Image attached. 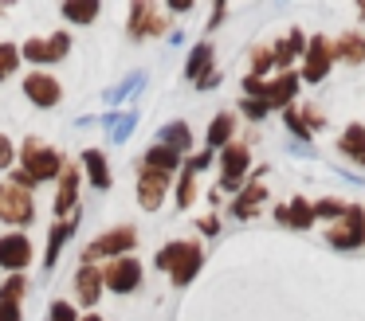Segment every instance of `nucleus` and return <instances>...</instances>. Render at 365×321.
<instances>
[{"mask_svg":"<svg viewBox=\"0 0 365 321\" xmlns=\"http://www.w3.org/2000/svg\"><path fill=\"white\" fill-rule=\"evenodd\" d=\"M161 145H169L173 153H185V149L192 145V137H189V130H185V122L165 125V133H161Z\"/></svg>","mask_w":365,"mask_h":321,"instance_id":"obj_27","label":"nucleus"},{"mask_svg":"<svg viewBox=\"0 0 365 321\" xmlns=\"http://www.w3.org/2000/svg\"><path fill=\"white\" fill-rule=\"evenodd\" d=\"M83 161H87L91 184H95V188H110V169H106V157L98 153V149H91V153H83Z\"/></svg>","mask_w":365,"mask_h":321,"instance_id":"obj_23","label":"nucleus"},{"mask_svg":"<svg viewBox=\"0 0 365 321\" xmlns=\"http://www.w3.org/2000/svg\"><path fill=\"white\" fill-rule=\"evenodd\" d=\"M216 227H220V223H216V216H205V219H200V231L216 235Z\"/></svg>","mask_w":365,"mask_h":321,"instance_id":"obj_38","label":"nucleus"},{"mask_svg":"<svg viewBox=\"0 0 365 321\" xmlns=\"http://www.w3.org/2000/svg\"><path fill=\"white\" fill-rule=\"evenodd\" d=\"M142 164H145L150 172H165V177H169V172H173L177 164H181V153H173L169 145H153L150 153H145V161H142Z\"/></svg>","mask_w":365,"mask_h":321,"instance_id":"obj_21","label":"nucleus"},{"mask_svg":"<svg viewBox=\"0 0 365 321\" xmlns=\"http://www.w3.org/2000/svg\"><path fill=\"white\" fill-rule=\"evenodd\" d=\"M338 153H346L349 161L365 164V125H349L346 133L338 137Z\"/></svg>","mask_w":365,"mask_h":321,"instance_id":"obj_20","label":"nucleus"},{"mask_svg":"<svg viewBox=\"0 0 365 321\" xmlns=\"http://www.w3.org/2000/svg\"><path fill=\"white\" fill-rule=\"evenodd\" d=\"M192 196H197V180H192V172H189V169H185L181 184H177V208H189Z\"/></svg>","mask_w":365,"mask_h":321,"instance_id":"obj_33","label":"nucleus"},{"mask_svg":"<svg viewBox=\"0 0 365 321\" xmlns=\"http://www.w3.org/2000/svg\"><path fill=\"white\" fill-rule=\"evenodd\" d=\"M20 67V47L16 43H0V78H9Z\"/></svg>","mask_w":365,"mask_h":321,"instance_id":"obj_30","label":"nucleus"},{"mask_svg":"<svg viewBox=\"0 0 365 321\" xmlns=\"http://www.w3.org/2000/svg\"><path fill=\"white\" fill-rule=\"evenodd\" d=\"M287 125H291L294 137L307 141L310 130H322V114L314 106H287Z\"/></svg>","mask_w":365,"mask_h":321,"instance_id":"obj_17","label":"nucleus"},{"mask_svg":"<svg viewBox=\"0 0 365 321\" xmlns=\"http://www.w3.org/2000/svg\"><path fill=\"white\" fill-rule=\"evenodd\" d=\"M334 55H341V59H349V63H361L365 59V39H357L354 31H346V36L334 43Z\"/></svg>","mask_w":365,"mask_h":321,"instance_id":"obj_26","label":"nucleus"},{"mask_svg":"<svg viewBox=\"0 0 365 321\" xmlns=\"http://www.w3.org/2000/svg\"><path fill=\"white\" fill-rule=\"evenodd\" d=\"M75 196H79V169H75V164H63V172H59V196H56L59 216H67V211L75 208Z\"/></svg>","mask_w":365,"mask_h":321,"instance_id":"obj_18","label":"nucleus"},{"mask_svg":"<svg viewBox=\"0 0 365 321\" xmlns=\"http://www.w3.org/2000/svg\"><path fill=\"white\" fill-rule=\"evenodd\" d=\"M24 94L36 102V106H56L63 90H59V83H56L51 75H43V70H32V75L24 78Z\"/></svg>","mask_w":365,"mask_h":321,"instance_id":"obj_13","label":"nucleus"},{"mask_svg":"<svg viewBox=\"0 0 365 321\" xmlns=\"http://www.w3.org/2000/svg\"><path fill=\"white\" fill-rule=\"evenodd\" d=\"M275 219L287 227H302L307 231L310 223H314V204H307L302 196H294L291 204H283V208H275Z\"/></svg>","mask_w":365,"mask_h":321,"instance_id":"obj_16","label":"nucleus"},{"mask_svg":"<svg viewBox=\"0 0 365 321\" xmlns=\"http://www.w3.org/2000/svg\"><path fill=\"white\" fill-rule=\"evenodd\" d=\"M32 258H36V251H32V243H28L24 235H4V239H0V266L24 270Z\"/></svg>","mask_w":365,"mask_h":321,"instance_id":"obj_11","label":"nucleus"},{"mask_svg":"<svg viewBox=\"0 0 365 321\" xmlns=\"http://www.w3.org/2000/svg\"><path fill=\"white\" fill-rule=\"evenodd\" d=\"M244 114L247 117H263V114H267V106H263V102H255V98H244Z\"/></svg>","mask_w":365,"mask_h":321,"instance_id":"obj_36","label":"nucleus"},{"mask_svg":"<svg viewBox=\"0 0 365 321\" xmlns=\"http://www.w3.org/2000/svg\"><path fill=\"white\" fill-rule=\"evenodd\" d=\"M51 321H79L71 302H51Z\"/></svg>","mask_w":365,"mask_h":321,"instance_id":"obj_34","label":"nucleus"},{"mask_svg":"<svg viewBox=\"0 0 365 321\" xmlns=\"http://www.w3.org/2000/svg\"><path fill=\"white\" fill-rule=\"evenodd\" d=\"M20 161H24V172L36 180V184L63 172V157H59L56 149H48L43 141H36V137L24 141V149H20Z\"/></svg>","mask_w":365,"mask_h":321,"instance_id":"obj_2","label":"nucleus"},{"mask_svg":"<svg viewBox=\"0 0 365 321\" xmlns=\"http://www.w3.org/2000/svg\"><path fill=\"white\" fill-rule=\"evenodd\" d=\"M98 294H103V270L98 266H83L75 274V298H79V305H95Z\"/></svg>","mask_w":365,"mask_h":321,"instance_id":"obj_15","label":"nucleus"},{"mask_svg":"<svg viewBox=\"0 0 365 321\" xmlns=\"http://www.w3.org/2000/svg\"><path fill=\"white\" fill-rule=\"evenodd\" d=\"M79 321H103V317H98V313H87V317H79Z\"/></svg>","mask_w":365,"mask_h":321,"instance_id":"obj_39","label":"nucleus"},{"mask_svg":"<svg viewBox=\"0 0 365 321\" xmlns=\"http://www.w3.org/2000/svg\"><path fill=\"white\" fill-rule=\"evenodd\" d=\"M341 216H346V204L341 200H318L314 204V219H334V223H338Z\"/></svg>","mask_w":365,"mask_h":321,"instance_id":"obj_31","label":"nucleus"},{"mask_svg":"<svg viewBox=\"0 0 365 321\" xmlns=\"http://www.w3.org/2000/svg\"><path fill=\"white\" fill-rule=\"evenodd\" d=\"M28 294V278L24 274H12L4 286H0V302H12V305H20V298Z\"/></svg>","mask_w":365,"mask_h":321,"instance_id":"obj_28","label":"nucleus"},{"mask_svg":"<svg viewBox=\"0 0 365 321\" xmlns=\"http://www.w3.org/2000/svg\"><path fill=\"white\" fill-rule=\"evenodd\" d=\"M326 239H330L338 251L361 247V243H365V208H346V216L326 231Z\"/></svg>","mask_w":365,"mask_h":321,"instance_id":"obj_5","label":"nucleus"},{"mask_svg":"<svg viewBox=\"0 0 365 321\" xmlns=\"http://www.w3.org/2000/svg\"><path fill=\"white\" fill-rule=\"evenodd\" d=\"M67 51H71V36H67V31H56L51 39H28V43L20 47V55H24L28 63H59Z\"/></svg>","mask_w":365,"mask_h":321,"instance_id":"obj_7","label":"nucleus"},{"mask_svg":"<svg viewBox=\"0 0 365 321\" xmlns=\"http://www.w3.org/2000/svg\"><path fill=\"white\" fill-rule=\"evenodd\" d=\"M165 188H169V177H165V172L142 169V180H138V204H142L145 211H158L161 200H165Z\"/></svg>","mask_w":365,"mask_h":321,"instance_id":"obj_12","label":"nucleus"},{"mask_svg":"<svg viewBox=\"0 0 365 321\" xmlns=\"http://www.w3.org/2000/svg\"><path fill=\"white\" fill-rule=\"evenodd\" d=\"M134 247H138V231H134V227H114V231L91 239L87 251H83V258H87V266H95V258H122L126 251H134Z\"/></svg>","mask_w":365,"mask_h":321,"instance_id":"obj_3","label":"nucleus"},{"mask_svg":"<svg viewBox=\"0 0 365 321\" xmlns=\"http://www.w3.org/2000/svg\"><path fill=\"white\" fill-rule=\"evenodd\" d=\"M200 263H205V255H200L197 243H169L165 251H158V270H169L177 286H189Z\"/></svg>","mask_w":365,"mask_h":321,"instance_id":"obj_1","label":"nucleus"},{"mask_svg":"<svg viewBox=\"0 0 365 321\" xmlns=\"http://www.w3.org/2000/svg\"><path fill=\"white\" fill-rule=\"evenodd\" d=\"M232 125H236V117L232 114H216L212 125H208V153L220 145H232Z\"/></svg>","mask_w":365,"mask_h":321,"instance_id":"obj_22","label":"nucleus"},{"mask_svg":"<svg viewBox=\"0 0 365 321\" xmlns=\"http://www.w3.org/2000/svg\"><path fill=\"white\" fill-rule=\"evenodd\" d=\"M0 321H20V305H12V302H0Z\"/></svg>","mask_w":365,"mask_h":321,"instance_id":"obj_37","label":"nucleus"},{"mask_svg":"<svg viewBox=\"0 0 365 321\" xmlns=\"http://www.w3.org/2000/svg\"><path fill=\"white\" fill-rule=\"evenodd\" d=\"M32 216H36V200L28 188L0 184V219L4 223H32Z\"/></svg>","mask_w":365,"mask_h":321,"instance_id":"obj_4","label":"nucleus"},{"mask_svg":"<svg viewBox=\"0 0 365 321\" xmlns=\"http://www.w3.org/2000/svg\"><path fill=\"white\" fill-rule=\"evenodd\" d=\"M271 67H275V55H271V47H259V51L252 55V78H263Z\"/></svg>","mask_w":365,"mask_h":321,"instance_id":"obj_32","label":"nucleus"},{"mask_svg":"<svg viewBox=\"0 0 365 321\" xmlns=\"http://www.w3.org/2000/svg\"><path fill=\"white\" fill-rule=\"evenodd\" d=\"M330 63H334V43L326 36H314L307 43V63H302V78L307 83H322L330 75Z\"/></svg>","mask_w":365,"mask_h":321,"instance_id":"obj_8","label":"nucleus"},{"mask_svg":"<svg viewBox=\"0 0 365 321\" xmlns=\"http://www.w3.org/2000/svg\"><path fill=\"white\" fill-rule=\"evenodd\" d=\"M220 164H224V172H220V188L236 192L240 180H244V172H247V164H252V157H247V145H236V141H232V145H224Z\"/></svg>","mask_w":365,"mask_h":321,"instance_id":"obj_10","label":"nucleus"},{"mask_svg":"<svg viewBox=\"0 0 365 321\" xmlns=\"http://www.w3.org/2000/svg\"><path fill=\"white\" fill-rule=\"evenodd\" d=\"M208 63H212V43H197V47H192V55H189V67H185V75L200 83V78L208 75Z\"/></svg>","mask_w":365,"mask_h":321,"instance_id":"obj_24","label":"nucleus"},{"mask_svg":"<svg viewBox=\"0 0 365 321\" xmlns=\"http://www.w3.org/2000/svg\"><path fill=\"white\" fill-rule=\"evenodd\" d=\"M12 161H16V149H12V141L0 133V169H9Z\"/></svg>","mask_w":365,"mask_h":321,"instance_id":"obj_35","label":"nucleus"},{"mask_svg":"<svg viewBox=\"0 0 365 321\" xmlns=\"http://www.w3.org/2000/svg\"><path fill=\"white\" fill-rule=\"evenodd\" d=\"M63 16L75 20V23H87V20L98 16V0H87V4H63Z\"/></svg>","mask_w":365,"mask_h":321,"instance_id":"obj_29","label":"nucleus"},{"mask_svg":"<svg viewBox=\"0 0 365 321\" xmlns=\"http://www.w3.org/2000/svg\"><path fill=\"white\" fill-rule=\"evenodd\" d=\"M158 31H165V12L150 0H138L130 8V36L142 39V36H158Z\"/></svg>","mask_w":365,"mask_h":321,"instance_id":"obj_9","label":"nucleus"},{"mask_svg":"<svg viewBox=\"0 0 365 321\" xmlns=\"http://www.w3.org/2000/svg\"><path fill=\"white\" fill-rule=\"evenodd\" d=\"M75 231V219H59V223L56 227H51V239H48V255H43V263H56V258H59V251H63V239H67V235H71Z\"/></svg>","mask_w":365,"mask_h":321,"instance_id":"obj_25","label":"nucleus"},{"mask_svg":"<svg viewBox=\"0 0 365 321\" xmlns=\"http://www.w3.org/2000/svg\"><path fill=\"white\" fill-rule=\"evenodd\" d=\"M138 282H142V263H138L134 255L114 258L103 270V286H110L114 294H130V290H138Z\"/></svg>","mask_w":365,"mask_h":321,"instance_id":"obj_6","label":"nucleus"},{"mask_svg":"<svg viewBox=\"0 0 365 321\" xmlns=\"http://www.w3.org/2000/svg\"><path fill=\"white\" fill-rule=\"evenodd\" d=\"M294 90H299V75L294 70H283V75L275 78V83H267V90H263V106L275 110V106H291Z\"/></svg>","mask_w":365,"mask_h":321,"instance_id":"obj_14","label":"nucleus"},{"mask_svg":"<svg viewBox=\"0 0 365 321\" xmlns=\"http://www.w3.org/2000/svg\"><path fill=\"white\" fill-rule=\"evenodd\" d=\"M267 200V188L255 180V184H247L244 192L236 196V204H232V216H240V219H247V216H255V208Z\"/></svg>","mask_w":365,"mask_h":321,"instance_id":"obj_19","label":"nucleus"}]
</instances>
